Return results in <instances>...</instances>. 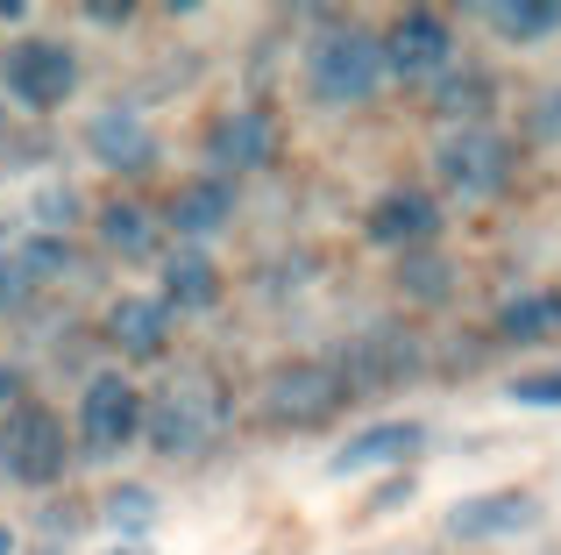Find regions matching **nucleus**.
<instances>
[{
    "label": "nucleus",
    "mask_w": 561,
    "mask_h": 555,
    "mask_svg": "<svg viewBox=\"0 0 561 555\" xmlns=\"http://www.w3.org/2000/svg\"><path fill=\"white\" fill-rule=\"evenodd\" d=\"M377 79H383V36H370V29H328L306 57V86L320 107H356L377 93Z\"/></svg>",
    "instance_id": "obj_1"
},
{
    "label": "nucleus",
    "mask_w": 561,
    "mask_h": 555,
    "mask_svg": "<svg viewBox=\"0 0 561 555\" xmlns=\"http://www.w3.org/2000/svg\"><path fill=\"white\" fill-rule=\"evenodd\" d=\"M220 428V392L206 377H179L142 406V434H150L157 456H199Z\"/></svg>",
    "instance_id": "obj_2"
},
{
    "label": "nucleus",
    "mask_w": 561,
    "mask_h": 555,
    "mask_svg": "<svg viewBox=\"0 0 561 555\" xmlns=\"http://www.w3.org/2000/svg\"><path fill=\"white\" fill-rule=\"evenodd\" d=\"M0 471L22 477V485H50L65 471V420L50 406H14L8 428H0Z\"/></svg>",
    "instance_id": "obj_3"
},
{
    "label": "nucleus",
    "mask_w": 561,
    "mask_h": 555,
    "mask_svg": "<svg viewBox=\"0 0 561 555\" xmlns=\"http://www.w3.org/2000/svg\"><path fill=\"white\" fill-rule=\"evenodd\" d=\"M342 399H348V385H342L334 363H285V371H271V385H263V414L285 420V428H320Z\"/></svg>",
    "instance_id": "obj_4"
},
{
    "label": "nucleus",
    "mask_w": 561,
    "mask_h": 555,
    "mask_svg": "<svg viewBox=\"0 0 561 555\" xmlns=\"http://www.w3.org/2000/svg\"><path fill=\"white\" fill-rule=\"evenodd\" d=\"M71 86H79V57L65 50L57 36H28L8 50V93L22 100V107H65Z\"/></svg>",
    "instance_id": "obj_5"
},
{
    "label": "nucleus",
    "mask_w": 561,
    "mask_h": 555,
    "mask_svg": "<svg viewBox=\"0 0 561 555\" xmlns=\"http://www.w3.org/2000/svg\"><path fill=\"white\" fill-rule=\"evenodd\" d=\"M434 165H440V179H448L455 193H497V185L512 179V143L497 136L491 122H469L434 150Z\"/></svg>",
    "instance_id": "obj_6"
},
{
    "label": "nucleus",
    "mask_w": 561,
    "mask_h": 555,
    "mask_svg": "<svg viewBox=\"0 0 561 555\" xmlns=\"http://www.w3.org/2000/svg\"><path fill=\"white\" fill-rule=\"evenodd\" d=\"M79 434H85V449H93V456H107V449L136 442V434H142V392L128 385L122 371H100L93 385H85Z\"/></svg>",
    "instance_id": "obj_7"
},
{
    "label": "nucleus",
    "mask_w": 561,
    "mask_h": 555,
    "mask_svg": "<svg viewBox=\"0 0 561 555\" xmlns=\"http://www.w3.org/2000/svg\"><path fill=\"white\" fill-rule=\"evenodd\" d=\"M448 22L440 14H398L391 36H383V71H398V79H434V71H448Z\"/></svg>",
    "instance_id": "obj_8"
},
{
    "label": "nucleus",
    "mask_w": 561,
    "mask_h": 555,
    "mask_svg": "<svg viewBox=\"0 0 561 555\" xmlns=\"http://www.w3.org/2000/svg\"><path fill=\"white\" fill-rule=\"evenodd\" d=\"M534 520H540L534 491H477L448 513V534L455 542H497V534H526Z\"/></svg>",
    "instance_id": "obj_9"
},
{
    "label": "nucleus",
    "mask_w": 561,
    "mask_h": 555,
    "mask_svg": "<svg viewBox=\"0 0 561 555\" xmlns=\"http://www.w3.org/2000/svg\"><path fill=\"white\" fill-rule=\"evenodd\" d=\"M206 157L214 165H228V171H256V165H271L277 157V122L263 107H234V114H220L214 128H206Z\"/></svg>",
    "instance_id": "obj_10"
},
{
    "label": "nucleus",
    "mask_w": 561,
    "mask_h": 555,
    "mask_svg": "<svg viewBox=\"0 0 561 555\" xmlns=\"http://www.w3.org/2000/svg\"><path fill=\"white\" fill-rule=\"evenodd\" d=\"M85 150H93L100 165H114V171H142L157 157V136H150V122H142L136 107H107V114L85 122Z\"/></svg>",
    "instance_id": "obj_11"
},
{
    "label": "nucleus",
    "mask_w": 561,
    "mask_h": 555,
    "mask_svg": "<svg viewBox=\"0 0 561 555\" xmlns=\"http://www.w3.org/2000/svg\"><path fill=\"white\" fill-rule=\"evenodd\" d=\"M420 442H426L420 420H377V428H363L348 449H334L328 471L334 477H356V471H377V463H405V456H420Z\"/></svg>",
    "instance_id": "obj_12"
},
{
    "label": "nucleus",
    "mask_w": 561,
    "mask_h": 555,
    "mask_svg": "<svg viewBox=\"0 0 561 555\" xmlns=\"http://www.w3.org/2000/svg\"><path fill=\"white\" fill-rule=\"evenodd\" d=\"M334 371H342L348 392H377V385H391V377L412 371V342H398V335H363L356 349H342Z\"/></svg>",
    "instance_id": "obj_13"
},
{
    "label": "nucleus",
    "mask_w": 561,
    "mask_h": 555,
    "mask_svg": "<svg viewBox=\"0 0 561 555\" xmlns=\"http://www.w3.org/2000/svg\"><path fill=\"white\" fill-rule=\"evenodd\" d=\"M107 335H114L122 356H157V349L171 342V306L164 299H114Z\"/></svg>",
    "instance_id": "obj_14"
},
{
    "label": "nucleus",
    "mask_w": 561,
    "mask_h": 555,
    "mask_svg": "<svg viewBox=\"0 0 561 555\" xmlns=\"http://www.w3.org/2000/svg\"><path fill=\"white\" fill-rule=\"evenodd\" d=\"M228 214H234V185L228 179H199V185H179V200H171L164 222L179 228V236L206 242L214 228H228Z\"/></svg>",
    "instance_id": "obj_15"
},
{
    "label": "nucleus",
    "mask_w": 561,
    "mask_h": 555,
    "mask_svg": "<svg viewBox=\"0 0 561 555\" xmlns=\"http://www.w3.org/2000/svg\"><path fill=\"white\" fill-rule=\"evenodd\" d=\"M434 228H440V214H434L426 193H383L370 207V236L377 242H426Z\"/></svg>",
    "instance_id": "obj_16"
},
{
    "label": "nucleus",
    "mask_w": 561,
    "mask_h": 555,
    "mask_svg": "<svg viewBox=\"0 0 561 555\" xmlns=\"http://www.w3.org/2000/svg\"><path fill=\"white\" fill-rule=\"evenodd\" d=\"M220 299V278L199 250H171L164 257V306H214Z\"/></svg>",
    "instance_id": "obj_17"
},
{
    "label": "nucleus",
    "mask_w": 561,
    "mask_h": 555,
    "mask_svg": "<svg viewBox=\"0 0 561 555\" xmlns=\"http://www.w3.org/2000/svg\"><path fill=\"white\" fill-rule=\"evenodd\" d=\"M497 335H505V342H548V335H561V292H526V299H512L505 314H497Z\"/></svg>",
    "instance_id": "obj_18"
},
{
    "label": "nucleus",
    "mask_w": 561,
    "mask_h": 555,
    "mask_svg": "<svg viewBox=\"0 0 561 555\" xmlns=\"http://www.w3.org/2000/svg\"><path fill=\"white\" fill-rule=\"evenodd\" d=\"M483 14H491V29L505 43H540V36L561 29V0H497V8H483Z\"/></svg>",
    "instance_id": "obj_19"
},
{
    "label": "nucleus",
    "mask_w": 561,
    "mask_h": 555,
    "mask_svg": "<svg viewBox=\"0 0 561 555\" xmlns=\"http://www.w3.org/2000/svg\"><path fill=\"white\" fill-rule=\"evenodd\" d=\"M100 242H107L114 257H150V250H157L150 207H136V200H114V207L100 214Z\"/></svg>",
    "instance_id": "obj_20"
},
{
    "label": "nucleus",
    "mask_w": 561,
    "mask_h": 555,
    "mask_svg": "<svg viewBox=\"0 0 561 555\" xmlns=\"http://www.w3.org/2000/svg\"><path fill=\"white\" fill-rule=\"evenodd\" d=\"M483 100H491V79H477V71H455V79L434 86L440 114H483Z\"/></svg>",
    "instance_id": "obj_21"
},
{
    "label": "nucleus",
    "mask_w": 561,
    "mask_h": 555,
    "mask_svg": "<svg viewBox=\"0 0 561 555\" xmlns=\"http://www.w3.org/2000/svg\"><path fill=\"white\" fill-rule=\"evenodd\" d=\"M405 285L420 292V299H440V292H448V264H440V257H405Z\"/></svg>",
    "instance_id": "obj_22"
},
{
    "label": "nucleus",
    "mask_w": 561,
    "mask_h": 555,
    "mask_svg": "<svg viewBox=\"0 0 561 555\" xmlns=\"http://www.w3.org/2000/svg\"><path fill=\"white\" fill-rule=\"evenodd\" d=\"M28 285H36V278H28V264H22V257H0V314L28 299Z\"/></svg>",
    "instance_id": "obj_23"
},
{
    "label": "nucleus",
    "mask_w": 561,
    "mask_h": 555,
    "mask_svg": "<svg viewBox=\"0 0 561 555\" xmlns=\"http://www.w3.org/2000/svg\"><path fill=\"white\" fill-rule=\"evenodd\" d=\"M512 399H526V406H561V371L519 377V385H512Z\"/></svg>",
    "instance_id": "obj_24"
},
{
    "label": "nucleus",
    "mask_w": 561,
    "mask_h": 555,
    "mask_svg": "<svg viewBox=\"0 0 561 555\" xmlns=\"http://www.w3.org/2000/svg\"><path fill=\"white\" fill-rule=\"evenodd\" d=\"M150 513H157V506H150V491H142V485L114 491V506H107V520H114V528H122V520H128V528H136V520H150Z\"/></svg>",
    "instance_id": "obj_25"
},
{
    "label": "nucleus",
    "mask_w": 561,
    "mask_h": 555,
    "mask_svg": "<svg viewBox=\"0 0 561 555\" xmlns=\"http://www.w3.org/2000/svg\"><path fill=\"white\" fill-rule=\"evenodd\" d=\"M36 222L43 228H71V193H43L36 200Z\"/></svg>",
    "instance_id": "obj_26"
},
{
    "label": "nucleus",
    "mask_w": 561,
    "mask_h": 555,
    "mask_svg": "<svg viewBox=\"0 0 561 555\" xmlns=\"http://www.w3.org/2000/svg\"><path fill=\"white\" fill-rule=\"evenodd\" d=\"M534 136H548V143H561V93H548L534 107Z\"/></svg>",
    "instance_id": "obj_27"
},
{
    "label": "nucleus",
    "mask_w": 561,
    "mask_h": 555,
    "mask_svg": "<svg viewBox=\"0 0 561 555\" xmlns=\"http://www.w3.org/2000/svg\"><path fill=\"white\" fill-rule=\"evenodd\" d=\"M107 555H150V548H136V542H122V548H107Z\"/></svg>",
    "instance_id": "obj_28"
},
{
    "label": "nucleus",
    "mask_w": 561,
    "mask_h": 555,
    "mask_svg": "<svg viewBox=\"0 0 561 555\" xmlns=\"http://www.w3.org/2000/svg\"><path fill=\"white\" fill-rule=\"evenodd\" d=\"M8 392H14V377H8V363H0V399H8Z\"/></svg>",
    "instance_id": "obj_29"
},
{
    "label": "nucleus",
    "mask_w": 561,
    "mask_h": 555,
    "mask_svg": "<svg viewBox=\"0 0 561 555\" xmlns=\"http://www.w3.org/2000/svg\"><path fill=\"white\" fill-rule=\"evenodd\" d=\"M0 555H14V542H8V528H0Z\"/></svg>",
    "instance_id": "obj_30"
}]
</instances>
